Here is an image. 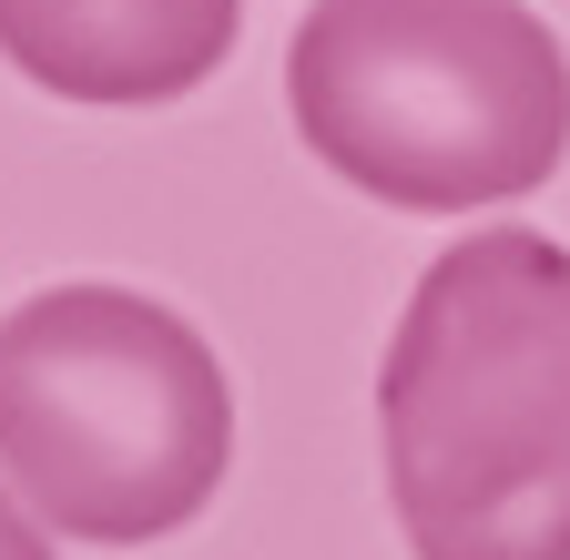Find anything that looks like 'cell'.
Here are the masks:
<instances>
[{
  "label": "cell",
  "instance_id": "cell-1",
  "mask_svg": "<svg viewBox=\"0 0 570 560\" xmlns=\"http://www.w3.org/2000/svg\"><path fill=\"white\" fill-rule=\"evenodd\" d=\"M377 449L417 560H570V245L479 225L428 255L377 367Z\"/></svg>",
  "mask_w": 570,
  "mask_h": 560
},
{
  "label": "cell",
  "instance_id": "cell-2",
  "mask_svg": "<svg viewBox=\"0 0 570 560\" xmlns=\"http://www.w3.org/2000/svg\"><path fill=\"white\" fill-rule=\"evenodd\" d=\"M306 154L407 215H469L560 174L570 51L520 0H316L285 41Z\"/></svg>",
  "mask_w": 570,
  "mask_h": 560
},
{
  "label": "cell",
  "instance_id": "cell-3",
  "mask_svg": "<svg viewBox=\"0 0 570 560\" xmlns=\"http://www.w3.org/2000/svg\"><path fill=\"white\" fill-rule=\"evenodd\" d=\"M235 469L225 357L132 286H41L0 316V479L61 540H164Z\"/></svg>",
  "mask_w": 570,
  "mask_h": 560
},
{
  "label": "cell",
  "instance_id": "cell-4",
  "mask_svg": "<svg viewBox=\"0 0 570 560\" xmlns=\"http://www.w3.org/2000/svg\"><path fill=\"white\" fill-rule=\"evenodd\" d=\"M235 31L245 0H0V61L92 112L184 102L225 72Z\"/></svg>",
  "mask_w": 570,
  "mask_h": 560
},
{
  "label": "cell",
  "instance_id": "cell-5",
  "mask_svg": "<svg viewBox=\"0 0 570 560\" xmlns=\"http://www.w3.org/2000/svg\"><path fill=\"white\" fill-rule=\"evenodd\" d=\"M0 560H51V540H41V520L0 489Z\"/></svg>",
  "mask_w": 570,
  "mask_h": 560
}]
</instances>
